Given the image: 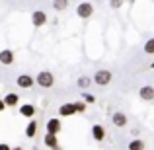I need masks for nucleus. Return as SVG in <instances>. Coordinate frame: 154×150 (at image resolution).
<instances>
[{
    "label": "nucleus",
    "instance_id": "9d476101",
    "mask_svg": "<svg viewBox=\"0 0 154 150\" xmlns=\"http://www.w3.org/2000/svg\"><path fill=\"white\" fill-rule=\"evenodd\" d=\"M111 123L115 125V127H125V125L129 123V119H127V115H125V113L115 111V113L111 115Z\"/></svg>",
    "mask_w": 154,
    "mask_h": 150
},
{
    "label": "nucleus",
    "instance_id": "9b49d317",
    "mask_svg": "<svg viewBox=\"0 0 154 150\" xmlns=\"http://www.w3.org/2000/svg\"><path fill=\"white\" fill-rule=\"evenodd\" d=\"M2 101L6 103V107H16V105L20 103V96L16 94V92H8V94L2 98Z\"/></svg>",
    "mask_w": 154,
    "mask_h": 150
},
{
    "label": "nucleus",
    "instance_id": "423d86ee",
    "mask_svg": "<svg viewBox=\"0 0 154 150\" xmlns=\"http://www.w3.org/2000/svg\"><path fill=\"white\" fill-rule=\"evenodd\" d=\"M16 84H18V88L27 90V88L33 86V76H31V74H20L18 78H16Z\"/></svg>",
    "mask_w": 154,
    "mask_h": 150
},
{
    "label": "nucleus",
    "instance_id": "0eeeda50",
    "mask_svg": "<svg viewBox=\"0 0 154 150\" xmlns=\"http://www.w3.org/2000/svg\"><path fill=\"white\" fill-rule=\"evenodd\" d=\"M16 57H14V51L12 49H2L0 51V63L4 64V66H10V64H14Z\"/></svg>",
    "mask_w": 154,
    "mask_h": 150
},
{
    "label": "nucleus",
    "instance_id": "5701e85b",
    "mask_svg": "<svg viewBox=\"0 0 154 150\" xmlns=\"http://www.w3.org/2000/svg\"><path fill=\"white\" fill-rule=\"evenodd\" d=\"M0 150H12V146H8L6 142H0Z\"/></svg>",
    "mask_w": 154,
    "mask_h": 150
},
{
    "label": "nucleus",
    "instance_id": "f3484780",
    "mask_svg": "<svg viewBox=\"0 0 154 150\" xmlns=\"http://www.w3.org/2000/svg\"><path fill=\"white\" fill-rule=\"evenodd\" d=\"M76 84H78V88H82V90H86L88 86L92 84V78H88V76H80L78 80H76Z\"/></svg>",
    "mask_w": 154,
    "mask_h": 150
},
{
    "label": "nucleus",
    "instance_id": "6ab92c4d",
    "mask_svg": "<svg viewBox=\"0 0 154 150\" xmlns=\"http://www.w3.org/2000/svg\"><path fill=\"white\" fill-rule=\"evenodd\" d=\"M53 8H55L57 12H63V10H66V8H68V2H66V0H60V2H53Z\"/></svg>",
    "mask_w": 154,
    "mask_h": 150
},
{
    "label": "nucleus",
    "instance_id": "dca6fc26",
    "mask_svg": "<svg viewBox=\"0 0 154 150\" xmlns=\"http://www.w3.org/2000/svg\"><path fill=\"white\" fill-rule=\"evenodd\" d=\"M127 148H129V150H144V142H143V139H133L131 142L127 144Z\"/></svg>",
    "mask_w": 154,
    "mask_h": 150
},
{
    "label": "nucleus",
    "instance_id": "6e6552de",
    "mask_svg": "<svg viewBox=\"0 0 154 150\" xmlns=\"http://www.w3.org/2000/svg\"><path fill=\"white\" fill-rule=\"evenodd\" d=\"M92 136H94L96 142H102V140L105 139V129L100 123H94L92 125Z\"/></svg>",
    "mask_w": 154,
    "mask_h": 150
},
{
    "label": "nucleus",
    "instance_id": "f257e3e1",
    "mask_svg": "<svg viewBox=\"0 0 154 150\" xmlns=\"http://www.w3.org/2000/svg\"><path fill=\"white\" fill-rule=\"evenodd\" d=\"M111 80H113V74L107 68H100V70H96V74L92 76V82H94L96 86H107V84H111Z\"/></svg>",
    "mask_w": 154,
    "mask_h": 150
},
{
    "label": "nucleus",
    "instance_id": "39448f33",
    "mask_svg": "<svg viewBox=\"0 0 154 150\" xmlns=\"http://www.w3.org/2000/svg\"><path fill=\"white\" fill-rule=\"evenodd\" d=\"M45 129H47L49 135H59L60 129H63V125H60V121L57 119V117H51V119L45 123Z\"/></svg>",
    "mask_w": 154,
    "mask_h": 150
},
{
    "label": "nucleus",
    "instance_id": "ddd939ff",
    "mask_svg": "<svg viewBox=\"0 0 154 150\" xmlns=\"http://www.w3.org/2000/svg\"><path fill=\"white\" fill-rule=\"evenodd\" d=\"M74 113H76L74 103H63L59 107V115L60 117H70V115H74Z\"/></svg>",
    "mask_w": 154,
    "mask_h": 150
},
{
    "label": "nucleus",
    "instance_id": "f8f14e48",
    "mask_svg": "<svg viewBox=\"0 0 154 150\" xmlns=\"http://www.w3.org/2000/svg\"><path fill=\"white\" fill-rule=\"evenodd\" d=\"M20 115L31 119V117L35 115V105L33 103H23V105H20Z\"/></svg>",
    "mask_w": 154,
    "mask_h": 150
},
{
    "label": "nucleus",
    "instance_id": "393cba45",
    "mask_svg": "<svg viewBox=\"0 0 154 150\" xmlns=\"http://www.w3.org/2000/svg\"><path fill=\"white\" fill-rule=\"evenodd\" d=\"M12 150H23V146H14Z\"/></svg>",
    "mask_w": 154,
    "mask_h": 150
},
{
    "label": "nucleus",
    "instance_id": "bb28decb",
    "mask_svg": "<svg viewBox=\"0 0 154 150\" xmlns=\"http://www.w3.org/2000/svg\"><path fill=\"white\" fill-rule=\"evenodd\" d=\"M150 68H152V70H154V63H152V64H150Z\"/></svg>",
    "mask_w": 154,
    "mask_h": 150
},
{
    "label": "nucleus",
    "instance_id": "4be33fe9",
    "mask_svg": "<svg viewBox=\"0 0 154 150\" xmlns=\"http://www.w3.org/2000/svg\"><path fill=\"white\" fill-rule=\"evenodd\" d=\"M121 6H123V2H121V0H113V2H109V8H113V10H119Z\"/></svg>",
    "mask_w": 154,
    "mask_h": 150
},
{
    "label": "nucleus",
    "instance_id": "412c9836",
    "mask_svg": "<svg viewBox=\"0 0 154 150\" xmlns=\"http://www.w3.org/2000/svg\"><path fill=\"white\" fill-rule=\"evenodd\" d=\"M82 98H84V103H94V101H96V96L88 94V92H84V94H82Z\"/></svg>",
    "mask_w": 154,
    "mask_h": 150
},
{
    "label": "nucleus",
    "instance_id": "f03ea898",
    "mask_svg": "<svg viewBox=\"0 0 154 150\" xmlns=\"http://www.w3.org/2000/svg\"><path fill=\"white\" fill-rule=\"evenodd\" d=\"M35 82H37V86H41V88H53L55 76H53L51 70H41V72H37V76H35Z\"/></svg>",
    "mask_w": 154,
    "mask_h": 150
},
{
    "label": "nucleus",
    "instance_id": "4468645a",
    "mask_svg": "<svg viewBox=\"0 0 154 150\" xmlns=\"http://www.w3.org/2000/svg\"><path fill=\"white\" fill-rule=\"evenodd\" d=\"M43 144H45L49 150H53V148L59 146V139H57V135H49V133H45V136H43Z\"/></svg>",
    "mask_w": 154,
    "mask_h": 150
},
{
    "label": "nucleus",
    "instance_id": "2eb2a0df",
    "mask_svg": "<svg viewBox=\"0 0 154 150\" xmlns=\"http://www.w3.org/2000/svg\"><path fill=\"white\" fill-rule=\"evenodd\" d=\"M35 135H37V121L31 119L29 123H27V127H26V136L27 139H33Z\"/></svg>",
    "mask_w": 154,
    "mask_h": 150
},
{
    "label": "nucleus",
    "instance_id": "20e7f679",
    "mask_svg": "<svg viewBox=\"0 0 154 150\" xmlns=\"http://www.w3.org/2000/svg\"><path fill=\"white\" fill-rule=\"evenodd\" d=\"M31 23H33V27H43L47 23V14L43 10H35L31 14Z\"/></svg>",
    "mask_w": 154,
    "mask_h": 150
},
{
    "label": "nucleus",
    "instance_id": "7ed1b4c3",
    "mask_svg": "<svg viewBox=\"0 0 154 150\" xmlns=\"http://www.w3.org/2000/svg\"><path fill=\"white\" fill-rule=\"evenodd\" d=\"M92 14H94V4L92 2H80L78 6H76V16H78L80 20H88Z\"/></svg>",
    "mask_w": 154,
    "mask_h": 150
},
{
    "label": "nucleus",
    "instance_id": "a211bd4d",
    "mask_svg": "<svg viewBox=\"0 0 154 150\" xmlns=\"http://www.w3.org/2000/svg\"><path fill=\"white\" fill-rule=\"evenodd\" d=\"M143 51L146 53V55H154V37H152V39H148V41L143 45Z\"/></svg>",
    "mask_w": 154,
    "mask_h": 150
},
{
    "label": "nucleus",
    "instance_id": "aec40b11",
    "mask_svg": "<svg viewBox=\"0 0 154 150\" xmlns=\"http://www.w3.org/2000/svg\"><path fill=\"white\" fill-rule=\"evenodd\" d=\"M74 107H76V113L86 111V103H84V101H74Z\"/></svg>",
    "mask_w": 154,
    "mask_h": 150
},
{
    "label": "nucleus",
    "instance_id": "1a4fd4ad",
    "mask_svg": "<svg viewBox=\"0 0 154 150\" xmlns=\"http://www.w3.org/2000/svg\"><path fill=\"white\" fill-rule=\"evenodd\" d=\"M139 96L143 101H152L154 99V86H140Z\"/></svg>",
    "mask_w": 154,
    "mask_h": 150
},
{
    "label": "nucleus",
    "instance_id": "a878e982",
    "mask_svg": "<svg viewBox=\"0 0 154 150\" xmlns=\"http://www.w3.org/2000/svg\"><path fill=\"white\" fill-rule=\"evenodd\" d=\"M53 150H63V148H60V146H57V148H53Z\"/></svg>",
    "mask_w": 154,
    "mask_h": 150
},
{
    "label": "nucleus",
    "instance_id": "b1692460",
    "mask_svg": "<svg viewBox=\"0 0 154 150\" xmlns=\"http://www.w3.org/2000/svg\"><path fill=\"white\" fill-rule=\"evenodd\" d=\"M4 109H6V103H4V101H2V99H0V113H2V111H4Z\"/></svg>",
    "mask_w": 154,
    "mask_h": 150
}]
</instances>
